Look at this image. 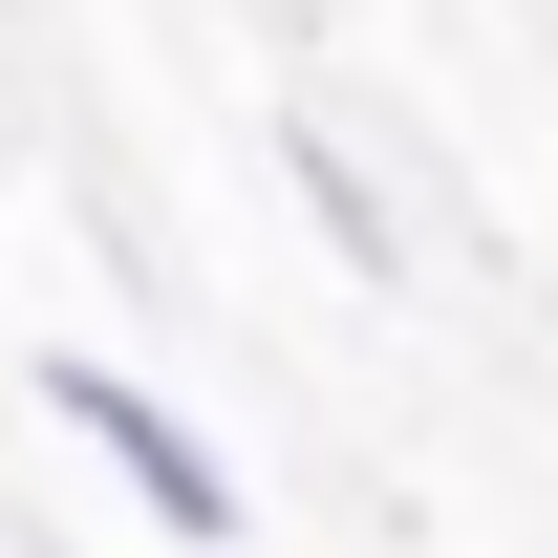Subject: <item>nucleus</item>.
Returning <instances> with one entry per match:
<instances>
[{
	"instance_id": "nucleus-2",
	"label": "nucleus",
	"mask_w": 558,
	"mask_h": 558,
	"mask_svg": "<svg viewBox=\"0 0 558 558\" xmlns=\"http://www.w3.org/2000/svg\"><path fill=\"white\" fill-rule=\"evenodd\" d=\"M279 172H301V215H323V236H344V279H365V301H409V279H429V258H409V215H387V172H365L344 130H301Z\"/></svg>"
},
{
	"instance_id": "nucleus-1",
	"label": "nucleus",
	"mask_w": 558,
	"mask_h": 558,
	"mask_svg": "<svg viewBox=\"0 0 558 558\" xmlns=\"http://www.w3.org/2000/svg\"><path fill=\"white\" fill-rule=\"evenodd\" d=\"M44 409H65L86 451L130 473V515H150V537H194V558L236 537V451H215V429L172 409V387H130V365H108V344H44Z\"/></svg>"
}]
</instances>
